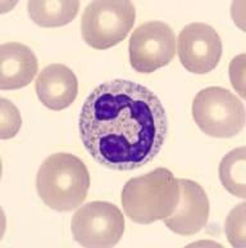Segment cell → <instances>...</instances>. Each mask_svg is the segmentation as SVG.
Here are the masks:
<instances>
[{"label": "cell", "mask_w": 246, "mask_h": 248, "mask_svg": "<svg viewBox=\"0 0 246 248\" xmlns=\"http://www.w3.org/2000/svg\"><path fill=\"white\" fill-rule=\"evenodd\" d=\"M78 131L101 166L135 170L157 157L168 134L167 112L146 86L116 78L100 84L82 104Z\"/></svg>", "instance_id": "1"}, {"label": "cell", "mask_w": 246, "mask_h": 248, "mask_svg": "<svg viewBox=\"0 0 246 248\" xmlns=\"http://www.w3.org/2000/svg\"><path fill=\"white\" fill-rule=\"evenodd\" d=\"M90 174L77 155L54 153L45 158L37 171V194L48 207L70 212L80 207L90 188Z\"/></svg>", "instance_id": "2"}, {"label": "cell", "mask_w": 246, "mask_h": 248, "mask_svg": "<svg viewBox=\"0 0 246 248\" xmlns=\"http://www.w3.org/2000/svg\"><path fill=\"white\" fill-rule=\"evenodd\" d=\"M180 198L178 179L164 167L137 176L122 189L123 211L133 222L151 224L172 215Z\"/></svg>", "instance_id": "3"}, {"label": "cell", "mask_w": 246, "mask_h": 248, "mask_svg": "<svg viewBox=\"0 0 246 248\" xmlns=\"http://www.w3.org/2000/svg\"><path fill=\"white\" fill-rule=\"evenodd\" d=\"M136 21V8L131 1L103 0L85 8L81 33L85 43L94 49H109L125 40Z\"/></svg>", "instance_id": "4"}, {"label": "cell", "mask_w": 246, "mask_h": 248, "mask_svg": "<svg viewBox=\"0 0 246 248\" xmlns=\"http://www.w3.org/2000/svg\"><path fill=\"white\" fill-rule=\"evenodd\" d=\"M195 124L212 138H233L243 131L245 108L243 102L230 90L210 86L200 90L192 102Z\"/></svg>", "instance_id": "5"}, {"label": "cell", "mask_w": 246, "mask_h": 248, "mask_svg": "<svg viewBox=\"0 0 246 248\" xmlns=\"http://www.w3.org/2000/svg\"><path fill=\"white\" fill-rule=\"evenodd\" d=\"M125 217L116 204L94 201L76 211L71 221L73 239L82 247H113L125 233Z\"/></svg>", "instance_id": "6"}, {"label": "cell", "mask_w": 246, "mask_h": 248, "mask_svg": "<svg viewBox=\"0 0 246 248\" xmlns=\"http://www.w3.org/2000/svg\"><path fill=\"white\" fill-rule=\"evenodd\" d=\"M176 43L174 32L167 23H143L130 37V63L140 74H153L172 62L176 56Z\"/></svg>", "instance_id": "7"}, {"label": "cell", "mask_w": 246, "mask_h": 248, "mask_svg": "<svg viewBox=\"0 0 246 248\" xmlns=\"http://www.w3.org/2000/svg\"><path fill=\"white\" fill-rule=\"evenodd\" d=\"M181 64L195 75H205L218 66L222 57V40L213 27L195 22L185 26L178 35Z\"/></svg>", "instance_id": "8"}, {"label": "cell", "mask_w": 246, "mask_h": 248, "mask_svg": "<svg viewBox=\"0 0 246 248\" xmlns=\"http://www.w3.org/2000/svg\"><path fill=\"white\" fill-rule=\"evenodd\" d=\"M180 198L172 215L163 221L171 232L190 237L205 228L209 218V200L200 184L190 179H178Z\"/></svg>", "instance_id": "9"}, {"label": "cell", "mask_w": 246, "mask_h": 248, "mask_svg": "<svg viewBox=\"0 0 246 248\" xmlns=\"http://www.w3.org/2000/svg\"><path fill=\"white\" fill-rule=\"evenodd\" d=\"M37 98L52 111H62L73 103L78 94V81L70 67L54 63L37 75L35 82Z\"/></svg>", "instance_id": "10"}, {"label": "cell", "mask_w": 246, "mask_h": 248, "mask_svg": "<svg viewBox=\"0 0 246 248\" xmlns=\"http://www.w3.org/2000/svg\"><path fill=\"white\" fill-rule=\"evenodd\" d=\"M35 53L21 43H5L0 46V89L15 90L29 85L37 74Z\"/></svg>", "instance_id": "11"}, {"label": "cell", "mask_w": 246, "mask_h": 248, "mask_svg": "<svg viewBox=\"0 0 246 248\" xmlns=\"http://www.w3.org/2000/svg\"><path fill=\"white\" fill-rule=\"evenodd\" d=\"M80 9V1H48V0H32L27 4L29 18L37 26L62 27L76 18Z\"/></svg>", "instance_id": "12"}, {"label": "cell", "mask_w": 246, "mask_h": 248, "mask_svg": "<svg viewBox=\"0 0 246 248\" xmlns=\"http://www.w3.org/2000/svg\"><path fill=\"white\" fill-rule=\"evenodd\" d=\"M219 179L224 189L246 198V148L240 147L224 155L219 163Z\"/></svg>", "instance_id": "13"}, {"label": "cell", "mask_w": 246, "mask_h": 248, "mask_svg": "<svg viewBox=\"0 0 246 248\" xmlns=\"http://www.w3.org/2000/svg\"><path fill=\"white\" fill-rule=\"evenodd\" d=\"M246 203L237 204L228 214V217L224 224V233L227 235L228 242L233 247H245L246 243V222L245 212Z\"/></svg>", "instance_id": "14"}, {"label": "cell", "mask_w": 246, "mask_h": 248, "mask_svg": "<svg viewBox=\"0 0 246 248\" xmlns=\"http://www.w3.org/2000/svg\"><path fill=\"white\" fill-rule=\"evenodd\" d=\"M22 126V117L18 108L11 100L1 98L0 99V138L11 139L15 137Z\"/></svg>", "instance_id": "15"}, {"label": "cell", "mask_w": 246, "mask_h": 248, "mask_svg": "<svg viewBox=\"0 0 246 248\" xmlns=\"http://www.w3.org/2000/svg\"><path fill=\"white\" fill-rule=\"evenodd\" d=\"M245 54L235 57L230 63V78L232 86L240 94L241 98H245Z\"/></svg>", "instance_id": "16"}]
</instances>
